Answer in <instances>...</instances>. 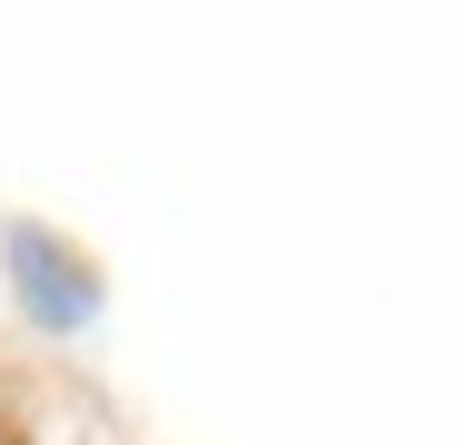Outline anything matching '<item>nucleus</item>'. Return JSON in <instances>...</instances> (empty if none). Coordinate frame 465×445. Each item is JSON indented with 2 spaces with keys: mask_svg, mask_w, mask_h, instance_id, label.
<instances>
[{
  "mask_svg": "<svg viewBox=\"0 0 465 445\" xmlns=\"http://www.w3.org/2000/svg\"><path fill=\"white\" fill-rule=\"evenodd\" d=\"M10 267H20V287H30V307L50 317V327H80L90 317V267L60 258V238H40V228H10Z\"/></svg>",
  "mask_w": 465,
  "mask_h": 445,
  "instance_id": "f257e3e1",
  "label": "nucleus"
}]
</instances>
